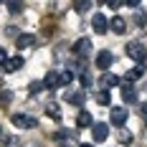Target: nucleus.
<instances>
[{
  "label": "nucleus",
  "mask_w": 147,
  "mask_h": 147,
  "mask_svg": "<svg viewBox=\"0 0 147 147\" xmlns=\"http://www.w3.org/2000/svg\"><path fill=\"white\" fill-rule=\"evenodd\" d=\"M122 99H124V104H134V102H137V91L132 89L129 81H124V84H122Z\"/></svg>",
  "instance_id": "nucleus-9"
},
{
  "label": "nucleus",
  "mask_w": 147,
  "mask_h": 147,
  "mask_svg": "<svg viewBox=\"0 0 147 147\" xmlns=\"http://www.w3.org/2000/svg\"><path fill=\"white\" fill-rule=\"evenodd\" d=\"M56 140H59V142L74 140V129H59V132H56Z\"/></svg>",
  "instance_id": "nucleus-19"
},
{
  "label": "nucleus",
  "mask_w": 147,
  "mask_h": 147,
  "mask_svg": "<svg viewBox=\"0 0 147 147\" xmlns=\"http://www.w3.org/2000/svg\"><path fill=\"white\" fill-rule=\"evenodd\" d=\"M79 79H81V84H84V86H91V76H89L86 71H81V76H79Z\"/></svg>",
  "instance_id": "nucleus-27"
},
{
  "label": "nucleus",
  "mask_w": 147,
  "mask_h": 147,
  "mask_svg": "<svg viewBox=\"0 0 147 147\" xmlns=\"http://www.w3.org/2000/svg\"><path fill=\"white\" fill-rule=\"evenodd\" d=\"M89 8H91L89 0H76V3H74V10H79V13H86Z\"/></svg>",
  "instance_id": "nucleus-21"
},
{
  "label": "nucleus",
  "mask_w": 147,
  "mask_h": 147,
  "mask_svg": "<svg viewBox=\"0 0 147 147\" xmlns=\"http://www.w3.org/2000/svg\"><path fill=\"white\" fill-rule=\"evenodd\" d=\"M5 8H8V10H10L13 15H18V13H23V8H26V5H23V3H15V0H10Z\"/></svg>",
  "instance_id": "nucleus-20"
},
{
  "label": "nucleus",
  "mask_w": 147,
  "mask_h": 147,
  "mask_svg": "<svg viewBox=\"0 0 147 147\" xmlns=\"http://www.w3.org/2000/svg\"><path fill=\"white\" fill-rule=\"evenodd\" d=\"M74 81V74L66 69V71H61V84H71Z\"/></svg>",
  "instance_id": "nucleus-24"
},
{
  "label": "nucleus",
  "mask_w": 147,
  "mask_h": 147,
  "mask_svg": "<svg viewBox=\"0 0 147 147\" xmlns=\"http://www.w3.org/2000/svg\"><path fill=\"white\" fill-rule=\"evenodd\" d=\"M91 134H94V140H96V142H104V140L109 137V127H107V122H94Z\"/></svg>",
  "instance_id": "nucleus-6"
},
{
  "label": "nucleus",
  "mask_w": 147,
  "mask_h": 147,
  "mask_svg": "<svg viewBox=\"0 0 147 147\" xmlns=\"http://www.w3.org/2000/svg\"><path fill=\"white\" fill-rule=\"evenodd\" d=\"M76 124H79V127H94V117L89 114L86 109H81L79 117H76Z\"/></svg>",
  "instance_id": "nucleus-14"
},
{
  "label": "nucleus",
  "mask_w": 147,
  "mask_h": 147,
  "mask_svg": "<svg viewBox=\"0 0 147 147\" xmlns=\"http://www.w3.org/2000/svg\"><path fill=\"white\" fill-rule=\"evenodd\" d=\"M127 56L142 66V63L147 61V48L140 43V41H129V43H127Z\"/></svg>",
  "instance_id": "nucleus-1"
},
{
  "label": "nucleus",
  "mask_w": 147,
  "mask_h": 147,
  "mask_svg": "<svg viewBox=\"0 0 147 147\" xmlns=\"http://www.w3.org/2000/svg\"><path fill=\"white\" fill-rule=\"evenodd\" d=\"M0 102H3V91H0Z\"/></svg>",
  "instance_id": "nucleus-33"
},
{
  "label": "nucleus",
  "mask_w": 147,
  "mask_h": 147,
  "mask_svg": "<svg viewBox=\"0 0 147 147\" xmlns=\"http://www.w3.org/2000/svg\"><path fill=\"white\" fill-rule=\"evenodd\" d=\"M91 28H94V33H107V28H109V20H107V15L104 13H94V18H91Z\"/></svg>",
  "instance_id": "nucleus-4"
},
{
  "label": "nucleus",
  "mask_w": 147,
  "mask_h": 147,
  "mask_svg": "<svg viewBox=\"0 0 147 147\" xmlns=\"http://www.w3.org/2000/svg\"><path fill=\"white\" fill-rule=\"evenodd\" d=\"M134 23H137V26H147V15L142 13V10H137V13H134Z\"/></svg>",
  "instance_id": "nucleus-22"
},
{
  "label": "nucleus",
  "mask_w": 147,
  "mask_h": 147,
  "mask_svg": "<svg viewBox=\"0 0 147 147\" xmlns=\"http://www.w3.org/2000/svg\"><path fill=\"white\" fill-rule=\"evenodd\" d=\"M0 137H3V127H0Z\"/></svg>",
  "instance_id": "nucleus-34"
},
{
  "label": "nucleus",
  "mask_w": 147,
  "mask_h": 147,
  "mask_svg": "<svg viewBox=\"0 0 147 147\" xmlns=\"http://www.w3.org/2000/svg\"><path fill=\"white\" fill-rule=\"evenodd\" d=\"M84 102H86V94H84V91H69V94H66V104L81 107Z\"/></svg>",
  "instance_id": "nucleus-12"
},
{
  "label": "nucleus",
  "mask_w": 147,
  "mask_h": 147,
  "mask_svg": "<svg viewBox=\"0 0 147 147\" xmlns=\"http://www.w3.org/2000/svg\"><path fill=\"white\" fill-rule=\"evenodd\" d=\"M112 124H117V127H122L124 122H127V109L124 107H112Z\"/></svg>",
  "instance_id": "nucleus-8"
},
{
  "label": "nucleus",
  "mask_w": 147,
  "mask_h": 147,
  "mask_svg": "<svg viewBox=\"0 0 147 147\" xmlns=\"http://www.w3.org/2000/svg\"><path fill=\"white\" fill-rule=\"evenodd\" d=\"M79 147H91V145H79Z\"/></svg>",
  "instance_id": "nucleus-32"
},
{
  "label": "nucleus",
  "mask_w": 147,
  "mask_h": 147,
  "mask_svg": "<svg viewBox=\"0 0 147 147\" xmlns=\"http://www.w3.org/2000/svg\"><path fill=\"white\" fill-rule=\"evenodd\" d=\"M5 61H8V51L0 46V66H5Z\"/></svg>",
  "instance_id": "nucleus-28"
},
{
  "label": "nucleus",
  "mask_w": 147,
  "mask_h": 147,
  "mask_svg": "<svg viewBox=\"0 0 147 147\" xmlns=\"http://www.w3.org/2000/svg\"><path fill=\"white\" fill-rule=\"evenodd\" d=\"M36 43V36H30V33H23V36H18V41H15V46L23 51V48H28V46Z\"/></svg>",
  "instance_id": "nucleus-15"
},
{
  "label": "nucleus",
  "mask_w": 147,
  "mask_h": 147,
  "mask_svg": "<svg viewBox=\"0 0 147 147\" xmlns=\"http://www.w3.org/2000/svg\"><path fill=\"white\" fill-rule=\"evenodd\" d=\"M5 36H10V38L18 41V28H15V26H8V28H5Z\"/></svg>",
  "instance_id": "nucleus-25"
},
{
  "label": "nucleus",
  "mask_w": 147,
  "mask_h": 147,
  "mask_svg": "<svg viewBox=\"0 0 147 147\" xmlns=\"http://www.w3.org/2000/svg\"><path fill=\"white\" fill-rule=\"evenodd\" d=\"M109 28H112V33H124V30H127V20H124L122 15H114V18L109 20Z\"/></svg>",
  "instance_id": "nucleus-13"
},
{
  "label": "nucleus",
  "mask_w": 147,
  "mask_h": 147,
  "mask_svg": "<svg viewBox=\"0 0 147 147\" xmlns=\"http://www.w3.org/2000/svg\"><path fill=\"white\" fill-rule=\"evenodd\" d=\"M109 102H112V94L102 89V91L96 94V104H102V107H109Z\"/></svg>",
  "instance_id": "nucleus-17"
},
{
  "label": "nucleus",
  "mask_w": 147,
  "mask_h": 147,
  "mask_svg": "<svg viewBox=\"0 0 147 147\" xmlns=\"http://www.w3.org/2000/svg\"><path fill=\"white\" fill-rule=\"evenodd\" d=\"M140 76H142V66H134V69H129V71H127V81L132 84V81H137Z\"/></svg>",
  "instance_id": "nucleus-18"
},
{
  "label": "nucleus",
  "mask_w": 147,
  "mask_h": 147,
  "mask_svg": "<svg viewBox=\"0 0 147 147\" xmlns=\"http://www.w3.org/2000/svg\"><path fill=\"white\" fill-rule=\"evenodd\" d=\"M117 84H119V79L114 76V74H109V71L102 74V79H99V86H102L104 91H109V89H112V86H117Z\"/></svg>",
  "instance_id": "nucleus-11"
},
{
  "label": "nucleus",
  "mask_w": 147,
  "mask_h": 147,
  "mask_svg": "<svg viewBox=\"0 0 147 147\" xmlns=\"http://www.w3.org/2000/svg\"><path fill=\"white\" fill-rule=\"evenodd\" d=\"M140 114H142V119H145V124H147V102L140 104Z\"/></svg>",
  "instance_id": "nucleus-29"
},
{
  "label": "nucleus",
  "mask_w": 147,
  "mask_h": 147,
  "mask_svg": "<svg viewBox=\"0 0 147 147\" xmlns=\"http://www.w3.org/2000/svg\"><path fill=\"white\" fill-rule=\"evenodd\" d=\"M112 63H114V56H112V51H102V53L96 56V69H99V71L107 74Z\"/></svg>",
  "instance_id": "nucleus-5"
},
{
  "label": "nucleus",
  "mask_w": 147,
  "mask_h": 147,
  "mask_svg": "<svg viewBox=\"0 0 147 147\" xmlns=\"http://www.w3.org/2000/svg\"><path fill=\"white\" fill-rule=\"evenodd\" d=\"M41 89H43V81H33L30 84V94H38Z\"/></svg>",
  "instance_id": "nucleus-26"
},
{
  "label": "nucleus",
  "mask_w": 147,
  "mask_h": 147,
  "mask_svg": "<svg viewBox=\"0 0 147 147\" xmlns=\"http://www.w3.org/2000/svg\"><path fill=\"white\" fill-rule=\"evenodd\" d=\"M61 147H74V145H71V140H66V142H61Z\"/></svg>",
  "instance_id": "nucleus-31"
},
{
  "label": "nucleus",
  "mask_w": 147,
  "mask_h": 147,
  "mask_svg": "<svg viewBox=\"0 0 147 147\" xmlns=\"http://www.w3.org/2000/svg\"><path fill=\"white\" fill-rule=\"evenodd\" d=\"M91 48H94V46H91V41H89V38H79V41H76V43H74V56H76V59H86L89 53H91Z\"/></svg>",
  "instance_id": "nucleus-3"
},
{
  "label": "nucleus",
  "mask_w": 147,
  "mask_h": 147,
  "mask_svg": "<svg viewBox=\"0 0 147 147\" xmlns=\"http://www.w3.org/2000/svg\"><path fill=\"white\" fill-rule=\"evenodd\" d=\"M119 142H122V145H129V142H132V132H124V129H122V132H119Z\"/></svg>",
  "instance_id": "nucleus-23"
},
{
  "label": "nucleus",
  "mask_w": 147,
  "mask_h": 147,
  "mask_svg": "<svg viewBox=\"0 0 147 147\" xmlns=\"http://www.w3.org/2000/svg\"><path fill=\"white\" fill-rule=\"evenodd\" d=\"M43 86L46 89H59V86H63V84H61V71H48L43 76Z\"/></svg>",
  "instance_id": "nucleus-7"
},
{
  "label": "nucleus",
  "mask_w": 147,
  "mask_h": 147,
  "mask_svg": "<svg viewBox=\"0 0 147 147\" xmlns=\"http://www.w3.org/2000/svg\"><path fill=\"white\" fill-rule=\"evenodd\" d=\"M107 5H109V8H112V10H119V8H122V5H124V3H119V0H109V3H107Z\"/></svg>",
  "instance_id": "nucleus-30"
},
{
  "label": "nucleus",
  "mask_w": 147,
  "mask_h": 147,
  "mask_svg": "<svg viewBox=\"0 0 147 147\" xmlns=\"http://www.w3.org/2000/svg\"><path fill=\"white\" fill-rule=\"evenodd\" d=\"M46 112H48V117H51V119H61V107H59V104H53V102L46 104Z\"/></svg>",
  "instance_id": "nucleus-16"
},
{
  "label": "nucleus",
  "mask_w": 147,
  "mask_h": 147,
  "mask_svg": "<svg viewBox=\"0 0 147 147\" xmlns=\"http://www.w3.org/2000/svg\"><path fill=\"white\" fill-rule=\"evenodd\" d=\"M23 66V56H10V59L5 61V66H3V71L5 74H15L18 69Z\"/></svg>",
  "instance_id": "nucleus-10"
},
{
  "label": "nucleus",
  "mask_w": 147,
  "mask_h": 147,
  "mask_svg": "<svg viewBox=\"0 0 147 147\" xmlns=\"http://www.w3.org/2000/svg\"><path fill=\"white\" fill-rule=\"evenodd\" d=\"M10 122H13L18 129H33V127H38V119L33 117V114H13Z\"/></svg>",
  "instance_id": "nucleus-2"
}]
</instances>
